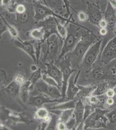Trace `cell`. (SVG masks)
<instances>
[{"instance_id":"6da1fadb","label":"cell","mask_w":116,"mask_h":130,"mask_svg":"<svg viewBox=\"0 0 116 130\" xmlns=\"http://www.w3.org/2000/svg\"><path fill=\"white\" fill-rule=\"evenodd\" d=\"M78 26V25L72 21L68 26V34L66 38L63 40L60 54L57 60H60L65 55L72 52L75 47L81 36L79 32L81 26Z\"/></svg>"},{"instance_id":"7a4b0ae2","label":"cell","mask_w":116,"mask_h":130,"mask_svg":"<svg viewBox=\"0 0 116 130\" xmlns=\"http://www.w3.org/2000/svg\"><path fill=\"white\" fill-rule=\"evenodd\" d=\"M63 40L57 34H53L49 36L48 38L43 42L45 45L44 49H41L43 50L45 53L44 61H45L47 56L49 58L51 61L57 60L60 54Z\"/></svg>"},{"instance_id":"3957f363","label":"cell","mask_w":116,"mask_h":130,"mask_svg":"<svg viewBox=\"0 0 116 130\" xmlns=\"http://www.w3.org/2000/svg\"><path fill=\"white\" fill-rule=\"evenodd\" d=\"M109 111L100 108H96L95 111L84 122V129L105 128L108 119L106 114Z\"/></svg>"},{"instance_id":"277c9868","label":"cell","mask_w":116,"mask_h":130,"mask_svg":"<svg viewBox=\"0 0 116 130\" xmlns=\"http://www.w3.org/2000/svg\"><path fill=\"white\" fill-rule=\"evenodd\" d=\"M95 40L94 35L88 31L82 32L75 47L69 54L75 56L81 63L88 49L94 43Z\"/></svg>"},{"instance_id":"5b68a950","label":"cell","mask_w":116,"mask_h":130,"mask_svg":"<svg viewBox=\"0 0 116 130\" xmlns=\"http://www.w3.org/2000/svg\"><path fill=\"white\" fill-rule=\"evenodd\" d=\"M34 18L36 23H38L43 21L49 17H56L58 19L63 21L65 24H68L71 22V18H67L64 17L58 14L47 6L40 3H37L33 7Z\"/></svg>"},{"instance_id":"8992f818","label":"cell","mask_w":116,"mask_h":130,"mask_svg":"<svg viewBox=\"0 0 116 130\" xmlns=\"http://www.w3.org/2000/svg\"><path fill=\"white\" fill-rule=\"evenodd\" d=\"M56 61L59 62V68L61 70L63 75V83L61 89L62 99L66 100V91L68 81L71 75L74 72H75L76 70H73L72 68L71 59L69 53L63 56L60 60Z\"/></svg>"},{"instance_id":"52a82bcc","label":"cell","mask_w":116,"mask_h":130,"mask_svg":"<svg viewBox=\"0 0 116 130\" xmlns=\"http://www.w3.org/2000/svg\"><path fill=\"white\" fill-rule=\"evenodd\" d=\"M102 41V39H101L93 43L84 56L81 64L82 65V67L86 71L91 69L97 59L100 53Z\"/></svg>"},{"instance_id":"ba28073f","label":"cell","mask_w":116,"mask_h":130,"mask_svg":"<svg viewBox=\"0 0 116 130\" xmlns=\"http://www.w3.org/2000/svg\"><path fill=\"white\" fill-rule=\"evenodd\" d=\"M35 87L40 93L45 94L53 99H62L61 89L57 87L47 84L42 78L37 82L35 85Z\"/></svg>"},{"instance_id":"9c48e42d","label":"cell","mask_w":116,"mask_h":130,"mask_svg":"<svg viewBox=\"0 0 116 130\" xmlns=\"http://www.w3.org/2000/svg\"><path fill=\"white\" fill-rule=\"evenodd\" d=\"M116 59V37L110 40L102 52L101 61L103 65H106Z\"/></svg>"},{"instance_id":"30bf717a","label":"cell","mask_w":116,"mask_h":130,"mask_svg":"<svg viewBox=\"0 0 116 130\" xmlns=\"http://www.w3.org/2000/svg\"><path fill=\"white\" fill-rule=\"evenodd\" d=\"M66 101L67 100L62 99H53L45 94L40 93L39 95L29 97L28 102L29 105L39 108L42 107L43 105L46 104L60 103Z\"/></svg>"},{"instance_id":"8fae6325","label":"cell","mask_w":116,"mask_h":130,"mask_svg":"<svg viewBox=\"0 0 116 130\" xmlns=\"http://www.w3.org/2000/svg\"><path fill=\"white\" fill-rule=\"evenodd\" d=\"M57 18L54 17H49L43 21L37 23L39 27H42L45 31L44 41L53 34H57L56 21Z\"/></svg>"},{"instance_id":"7c38bea8","label":"cell","mask_w":116,"mask_h":130,"mask_svg":"<svg viewBox=\"0 0 116 130\" xmlns=\"http://www.w3.org/2000/svg\"><path fill=\"white\" fill-rule=\"evenodd\" d=\"M43 63L46 67V73L56 80L59 88L61 89L63 83V75L60 69L56 65L54 61Z\"/></svg>"},{"instance_id":"4fadbf2b","label":"cell","mask_w":116,"mask_h":130,"mask_svg":"<svg viewBox=\"0 0 116 130\" xmlns=\"http://www.w3.org/2000/svg\"><path fill=\"white\" fill-rule=\"evenodd\" d=\"M35 41V40L24 41L19 38L14 40V43L16 47L23 50L31 57L34 62H37V63L36 49L34 45Z\"/></svg>"},{"instance_id":"5bb4252c","label":"cell","mask_w":116,"mask_h":130,"mask_svg":"<svg viewBox=\"0 0 116 130\" xmlns=\"http://www.w3.org/2000/svg\"><path fill=\"white\" fill-rule=\"evenodd\" d=\"M88 21L94 25H98L102 19V14L98 5L91 2H87V12Z\"/></svg>"},{"instance_id":"9a60e30c","label":"cell","mask_w":116,"mask_h":130,"mask_svg":"<svg viewBox=\"0 0 116 130\" xmlns=\"http://www.w3.org/2000/svg\"><path fill=\"white\" fill-rule=\"evenodd\" d=\"M80 70L78 71L76 75L75 72H74L69 78L68 82V85L66 91V99L67 100H74L79 92V88L76 84Z\"/></svg>"},{"instance_id":"2e32d148","label":"cell","mask_w":116,"mask_h":130,"mask_svg":"<svg viewBox=\"0 0 116 130\" xmlns=\"http://www.w3.org/2000/svg\"><path fill=\"white\" fill-rule=\"evenodd\" d=\"M43 2L58 14L66 18V6L63 0H43Z\"/></svg>"},{"instance_id":"e0dca14e","label":"cell","mask_w":116,"mask_h":130,"mask_svg":"<svg viewBox=\"0 0 116 130\" xmlns=\"http://www.w3.org/2000/svg\"><path fill=\"white\" fill-rule=\"evenodd\" d=\"M84 111L85 105L83 100L82 99H79L76 101L73 112L74 116L75 117L76 121L74 130H76L80 124L84 123Z\"/></svg>"},{"instance_id":"ac0fdd59","label":"cell","mask_w":116,"mask_h":130,"mask_svg":"<svg viewBox=\"0 0 116 130\" xmlns=\"http://www.w3.org/2000/svg\"><path fill=\"white\" fill-rule=\"evenodd\" d=\"M104 19L107 23V28L109 30H113L116 24L115 11L111 4L109 3L104 14Z\"/></svg>"},{"instance_id":"d6986e66","label":"cell","mask_w":116,"mask_h":130,"mask_svg":"<svg viewBox=\"0 0 116 130\" xmlns=\"http://www.w3.org/2000/svg\"><path fill=\"white\" fill-rule=\"evenodd\" d=\"M77 85L79 90L74 99L75 101L79 99L83 100L91 95L97 87V86H82L79 85Z\"/></svg>"},{"instance_id":"ffe728a7","label":"cell","mask_w":116,"mask_h":130,"mask_svg":"<svg viewBox=\"0 0 116 130\" xmlns=\"http://www.w3.org/2000/svg\"><path fill=\"white\" fill-rule=\"evenodd\" d=\"M76 102V101L74 99L66 101L51 107L49 108V109L52 111H62L69 109H74L75 108Z\"/></svg>"},{"instance_id":"44dd1931","label":"cell","mask_w":116,"mask_h":130,"mask_svg":"<svg viewBox=\"0 0 116 130\" xmlns=\"http://www.w3.org/2000/svg\"><path fill=\"white\" fill-rule=\"evenodd\" d=\"M21 86L19 85L13 80L8 86L4 89L5 93L12 97H15L19 95Z\"/></svg>"},{"instance_id":"7402d4cb","label":"cell","mask_w":116,"mask_h":130,"mask_svg":"<svg viewBox=\"0 0 116 130\" xmlns=\"http://www.w3.org/2000/svg\"><path fill=\"white\" fill-rule=\"evenodd\" d=\"M91 77L95 80H103L107 76V72L103 67H97L93 69L90 73Z\"/></svg>"},{"instance_id":"603a6c76","label":"cell","mask_w":116,"mask_h":130,"mask_svg":"<svg viewBox=\"0 0 116 130\" xmlns=\"http://www.w3.org/2000/svg\"><path fill=\"white\" fill-rule=\"evenodd\" d=\"M30 83L29 81H27L26 83L23 86H21L20 91L19 95L20 99L24 103L28 102L29 99V86Z\"/></svg>"},{"instance_id":"cb8c5ba5","label":"cell","mask_w":116,"mask_h":130,"mask_svg":"<svg viewBox=\"0 0 116 130\" xmlns=\"http://www.w3.org/2000/svg\"><path fill=\"white\" fill-rule=\"evenodd\" d=\"M17 5L18 4L15 0H1V2L2 8L10 13H15Z\"/></svg>"},{"instance_id":"d4e9b609","label":"cell","mask_w":116,"mask_h":130,"mask_svg":"<svg viewBox=\"0 0 116 130\" xmlns=\"http://www.w3.org/2000/svg\"><path fill=\"white\" fill-rule=\"evenodd\" d=\"M29 35L35 40L44 41L45 31L42 27L32 29L29 32Z\"/></svg>"},{"instance_id":"484cf974","label":"cell","mask_w":116,"mask_h":130,"mask_svg":"<svg viewBox=\"0 0 116 130\" xmlns=\"http://www.w3.org/2000/svg\"><path fill=\"white\" fill-rule=\"evenodd\" d=\"M36 117L39 120L48 121L49 122L51 117L47 108L44 107H40L37 110L35 113Z\"/></svg>"},{"instance_id":"4316f807","label":"cell","mask_w":116,"mask_h":130,"mask_svg":"<svg viewBox=\"0 0 116 130\" xmlns=\"http://www.w3.org/2000/svg\"><path fill=\"white\" fill-rule=\"evenodd\" d=\"M43 73L40 68H39L38 70L34 72H32V74L29 79L30 85L29 86V90L32 91L35 87V85L38 80L42 78Z\"/></svg>"},{"instance_id":"83f0119b","label":"cell","mask_w":116,"mask_h":130,"mask_svg":"<svg viewBox=\"0 0 116 130\" xmlns=\"http://www.w3.org/2000/svg\"><path fill=\"white\" fill-rule=\"evenodd\" d=\"M1 19L2 20V21L5 23V24H6L7 27V30L8 31L10 36L12 37L14 39V40L18 39L19 38V32L18 31V30L15 27L12 25L11 24H9V23L6 21L5 18H4L2 14H1Z\"/></svg>"},{"instance_id":"f1b7e54d","label":"cell","mask_w":116,"mask_h":130,"mask_svg":"<svg viewBox=\"0 0 116 130\" xmlns=\"http://www.w3.org/2000/svg\"><path fill=\"white\" fill-rule=\"evenodd\" d=\"M108 86L109 84H108V83L106 82L100 83L97 86V87L93 92L92 95L98 96L104 95L106 94L107 90L109 89Z\"/></svg>"},{"instance_id":"f546056e","label":"cell","mask_w":116,"mask_h":130,"mask_svg":"<svg viewBox=\"0 0 116 130\" xmlns=\"http://www.w3.org/2000/svg\"><path fill=\"white\" fill-rule=\"evenodd\" d=\"M15 14V23L18 24H24L28 22L30 17V13L28 12V10L27 12L21 14Z\"/></svg>"},{"instance_id":"4dcf8cb0","label":"cell","mask_w":116,"mask_h":130,"mask_svg":"<svg viewBox=\"0 0 116 130\" xmlns=\"http://www.w3.org/2000/svg\"><path fill=\"white\" fill-rule=\"evenodd\" d=\"M74 109H69L62 111L59 118V121L66 123L73 115Z\"/></svg>"},{"instance_id":"1f68e13d","label":"cell","mask_w":116,"mask_h":130,"mask_svg":"<svg viewBox=\"0 0 116 130\" xmlns=\"http://www.w3.org/2000/svg\"><path fill=\"white\" fill-rule=\"evenodd\" d=\"M56 24L58 34L63 40L66 38L68 34L67 27H66L65 24H63L59 22L57 19L56 21Z\"/></svg>"},{"instance_id":"d6a6232c","label":"cell","mask_w":116,"mask_h":130,"mask_svg":"<svg viewBox=\"0 0 116 130\" xmlns=\"http://www.w3.org/2000/svg\"><path fill=\"white\" fill-rule=\"evenodd\" d=\"M59 118L56 114H52L46 130H55L57 128Z\"/></svg>"},{"instance_id":"836d02e7","label":"cell","mask_w":116,"mask_h":130,"mask_svg":"<svg viewBox=\"0 0 116 130\" xmlns=\"http://www.w3.org/2000/svg\"><path fill=\"white\" fill-rule=\"evenodd\" d=\"M84 105H85V111H84V122L86 119V118L95 111L96 108L95 107L93 106L92 105H91L90 104L87 102L84 103Z\"/></svg>"},{"instance_id":"e575fe53","label":"cell","mask_w":116,"mask_h":130,"mask_svg":"<svg viewBox=\"0 0 116 130\" xmlns=\"http://www.w3.org/2000/svg\"><path fill=\"white\" fill-rule=\"evenodd\" d=\"M42 78L47 84L50 85L51 86H54L59 88L57 83L56 81V80L46 73H43Z\"/></svg>"},{"instance_id":"d590c367","label":"cell","mask_w":116,"mask_h":130,"mask_svg":"<svg viewBox=\"0 0 116 130\" xmlns=\"http://www.w3.org/2000/svg\"><path fill=\"white\" fill-rule=\"evenodd\" d=\"M106 116L107 117L108 121L110 123L114 124L116 123V108L114 109L109 111L106 114Z\"/></svg>"},{"instance_id":"8d00e7d4","label":"cell","mask_w":116,"mask_h":130,"mask_svg":"<svg viewBox=\"0 0 116 130\" xmlns=\"http://www.w3.org/2000/svg\"><path fill=\"white\" fill-rule=\"evenodd\" d=\"M13 80H14L19 85L21 86L25 84L27 82L25 76L20 73L15 75Z\"/></svg>"},{"instance_id":"74e56055","label":"cell","mask_w":116,"mask_h":130,"mask_svg":"<svg viewBox=\"0 0 116 130\" xmlns=\"http://www.w3.org/2000/svg\"><path fill=\"white\" fill-rule=\"evenodd\" d=\"M76 119L74 115L72 117L65 123L66 130H74L76 125Z\"/></svg>"},{"instance_id":"f35d334b","label":"cell","mask_w":116,"mask_h":130,"mask_svg":"<svg viewBox=\"0 0 116 130\" xmlns=\"http://www.w3.org/2000/svg\"><path fill=\"white\" fill-rule=\"evenodd\" d=\"M28 10L27 9V7L25 5L23 4H18L16 5V7L15 8V13L21 14L27 12V10Z\"/></svg>"},{"instance_id":"ab89813d","label":"cell","mask_w":116,"mask_h":130,"mask_svg":"<svg viewBox=\"0 0 116 130\" xmlns=\"http://www.w3.org/2000/svg\"><path fill=\"white\" fill-rule=\"evenodd\" d=\"M78 20L81 22H85L88 19L87 13L83 11H80L78 13Z\"/></svg>"},{"instance_id":"60d3db41","label":"cell","mask_w":116,"mask_h":130,"mask_svg":"<svg viewBox=\"0 0 116 130\" xmlns=\"http://www.w3.org/2000/svg\"><path fill=\"white\" fill-rule=\"evenodd\" d=\"M64 2H65V5L66 6V18H70V17L71 16V15L70 10V8L71 7V2H69V0H63Z\"/></svg>"},{"instance_id":"b9f144b4","label":"cell","mask_w":116,"mask_h":130,"mask_svg":"<svg viewBox=\"0 0 116 130\" xmlns=\"http://www.w3.org/2000/svg\"><path fill=\"white\" fill-rule=\"evenodd\" d=\"M0 72H1V74H0L1 82L0 83H1V85H2L3 84H4V83H5L6 81L7 78V76L6 72L3 69H1Z\"/></svg>"},{"instance_id":"7bdbcfd3","label":"cell","mask_w":116,"mask_h":130,"mask_svg":"<svg viewBox=\"0 0 116 130\" xmlns=\"http://www.w3.org/2000/svg\"><path fill=\"white\" fill-rule=\"evenodd\" d=\"M0 24H1V36L2 35L3 33L6 32L7 30V27L6 26V24H5V23L2 21V20L1 19V21H0Z\"/></svg>"},{"instance_id":"ee69618b","label":"cell","mask_w":116,"mask_h":130,"mask_svg":"<svg viewBox=\"0 0 116 130\" xmlns=\"http://www.w3.org/2000/svg\"><path fill=\"white\" fill-rule=\"evenodd\" d=\"M106 95L108 98H113L115 95L114 91L113 89L109 88L106 92Z\"/></svg>"},{"instance_id":"f6af8a7d","label":"cell","mask_w":116,"mask_h":130,"mask_svg":"<svg viewBox=\"0 0 116 130\" xmlns=\"http://www.w3.org/2000/svg\"><path fill=\"white\" fill-rule=\"evenodd\" d=\"M56 128H57V129L59 130H66L65 124L64 123L60 122V121H58Z\"/></svg>"},{"instance_id":"bcb514c9","label":"cell","mask_w":116,"mask_h":130,"mask_svg":"<svg viewBox=\"0 0 116 130\" xmlns=\"http://www.w3.org/2000/svg\"><path fill=\"white\" fill-rule=\"evenodd\" d=\"M114 101L113 98H108L106 100V108H107L108 106L113 105L114 104Z\"/></svg>"},{"instance_id":"7dc6e473","label":"cell","mask_w":116,"mask_h":130,"mask_svg":"<svg viewBox=\"0 0 116 130\" xmlns=\"http://www.w3.org/2000/svg\"><path fill=\"white\" fill-rule=\"evenodd\" d=\"M98 25L101 28H106L107 27V23L105 19H102L99 23Z\"/></svg>"},{"instance_id":"c3c4849f","label":"cell","mask_w":116,"mask_h":130,"mask_svg":"<svg viewBox=\"0 0 116 130\" xmlns=\"http://www.w3.org/2000/svg\"><path fill=\"white\" fill-rule=\"evenodd\" d=\"M100 32L102 35H105L107 33V30L106 28H101L100 30Z\"/></svg>"},{"instance_id":"681fc988","label":"cell","mask_w":116,"mask_h":130,"mask_svg":"<svg viewBox=\"0 0 116 130\" xmlns=\"http://www.w3.org/2000/svg\"><path fill=\"white\" fill-rule=\"evenodd\" d=\"M39 68L35 65H32L30 67V70L32 72H34L37 71V70H38Z\"/></svg>"},{"instance_id":"f907efd6","label":"cell","mask_w":116,"mask_h":130,"mask_svg":"<svg viewBox=\"0 0 116 130\" xmlns=\"http://www.w3.org/2000/svg\"><path fill=\"white\" fill-rule=\"evenodd\" d=\"M24 2L27 4H32L34 2V0H23Z\"/></svg>"},{"instance_id":"816d5d0a","label":"cell","mask_w":116,"mask_h":130,"mask_svg":"<svg viewBox=\"0 0 116 130\" xmlns=\"http://www.w3.org/2000/svg\"><path fill=\"white\" fill-rule=\"evenodd\" d=\"M113 90H114V91L115 94V95H116V86L113 89Z\"/></svg>"},{"instance_id":"f5cc1de1","label":"cell","mask_w":116,"mask_h":130,"mask_svg":"<svg viewBox=\"0 0 116 130\" xmlns=\"http://www.w3.org/2000/svg\"><path fill=\"white\" fill-rule=\"evenodd\" d=\"M115 26H116V25H115Z\"/></svg>"}]
</instances>
